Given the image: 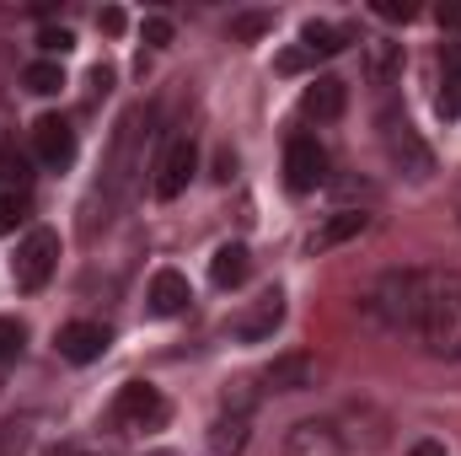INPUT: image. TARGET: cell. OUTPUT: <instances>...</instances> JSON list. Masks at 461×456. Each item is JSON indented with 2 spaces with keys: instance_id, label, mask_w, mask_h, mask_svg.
Returning <instances> with one entry per match:
<instances>
[{
  "instance_id": "obj_1",
  "label": "cell",
  "mask_w": 461,
  "mask_h": 456,
  "mask_svg": "<svg viewBox=\"0 0 461 456\" xmlns=\"http://www.w3.org/2000/svg\"><path fill=\"white\" fill-rule=\"evenodd\" d=\"M419 343L440 360H461V279L456 274H424V306H419Z\"/></svg>"
},
{
  "instance_id": "obj_2",
  "label": "cell",
  "mask_w": 461,
  "mask_h": 456,
  "mask_svg": "<svg viewBox=\"0 0 461 456\" xmlns=\"http://www.w3.org/2000/svg\"><path fill=\"white\" fill-rule=\"evenodd\" d=\"M419 306H424V274L419 269H392L365 296V312L381 328H392V333H413L419 328Z\"/></svg>"
},
{
  "instance_id": "obj_3",
  "label": "cell",
  "mask_w": 461,
  "mask_h": 456,
  "mask_svg": "<svg viewBox=\"0 0 461 456\" xmlns=\"http://www.w3.org/2000/svg\"><path fill=\"white\" fill-rule=\"evenodd\" d=\"M381 145H386V161H392L402 178L424 183V178L435 172V150L419 140V129H413L402 114H381Z\"/></svg>"
},
{
  "instance_id": "obj_4",
  "label": "cell",
  "mask_w": 461,
  "mask_h": 456,
  "mask_svg": "<svg viewBox=\"0 0 461 456\" xmlns=\"http://www.w3.org/2000/svg\"><path fill=\"white\" fill-rule=\"evenodd\" d=\"M54 269H59V231L38 226L22 236V247H16V258H11V279H16V290H43L49 279H54Z\"/></svg>"
},
{
  "instance_id": "obj_5",
  "label": "cell",
  "mask_w": 461,
  "mask_h": 456,
  "mask_svg": "<svg viewBox=\"0 0 461 456\" xmlns=\"http://www.w3.org/2000/svg\"><path fill=\"white\" fill-rule=\"evenodd\" d=\"M167 397L150 387V381H129L123 392L113 397V424L129 430V435H145V430H161L167 424Z\"/></svg>"
},
{
  "instance_id": "obj_6",
  "label": "cell",
  "mask_w": 461,
  "mask_h": 456,
  "mask_svg": "<svg viewBox=\"0 0 461 456\" xmlns=\"http://www.w3.org/2000/svg\"><path fill=\"white\" fill-rule=\"evenodd\" d=\"M194 172H199V145H194V134H172L167 150H161V161H156V178H150L156 199H161V205L177 199V194L194 183Z\"/></svg>"
},
{
  "instance_id": "obj_7",
  "label": "cell",
  "mask_w": 461,
  "mask_h": 456,
  "mask_svg": "<svg viewBox=\"0 0 461 456\" xmlns=\"http://www.w3.org/2000/svg\"><path fill=\"white\" fill-rule=\"evenodd\" d=\"M285 183H290V194H317L328 183V150L312 134H295L285 145Z\"/></svg>"
},
{
  "instance_id": "obj_8",
  "label": "cell",
  "mask_w": 461,
  "mask_h": 456,
  "mask_svg": "<svg viewBox=\"0 0 461 456\" xmlns=\"http://www.w3.org/2000/svg\"><path fill=\"white\" fill-rule=\"evenodd\" d=\"M32 150H38V161H43L49 172H65V167L76 161V129L59 114H43L32 123Z\"/></svg>"
},
{
  "instance_id": "obj_9",
  "label": "cell",
  "mask_w": 461,
  "mask_h": 456,
  "mask_svg": "<svg viewBox=\"0 0 461 456\" xmlns=\"http://www.w3.org/2000/svg\"><path fill=\"white\" fill-rule=\"evenodd\" d=\"M108 343H113V333H108L103 323H65L59 339H54V349H59L70 365H92V360L108 354Z\"/></svg>"
},
{
  "instance_id": "obj_10",
  "label": "cell",
  "mask_w": 461,
  "mask_h": 456,
  "mask_svg": "<svg viewBox=\"0 0 461 456\" xmlns=\"http://www.w3.org/2000/svg\"><path fill=\"white\" fill-rule=\"evenodd\" d=\"M285 456H344V435L328 419H301L285 435Z\"/></svg>"
},
{
  "instance_id": "obj_11",
  "label": "cell",
  "mask_w": 461,
  "mask_h": 456,
  "mask_svg": "<svg viewBox=\"0 0 461 456\" xmlns=\"http://www.w3.org/2000/svg\"><path fill=\"white\" fill-rule=\"evenodd\" d=\"M279 323H285V296H279V290H268V296H258V301H252V312H241V317L230 323V333H236L241 343H263Z\"/></svg>"
},
{
  "instance_id": "obj_12",
  "label": "cell",
  "mask_w": 461,
  "mask_h": 456,
  "mask_svg": "<svg viewBox=\"0 0 461 456\" xmlns=\"http://www.w3.org/2000/svg\"><path fill=\"white\" fill-rule=\"evenodd\" d=\"M263 387L268 392H306V387H317V360L301 354V349H290V354H279L263 370Z\"/></svg>"
},
{
  "instance_id": "obj_13",
  "label": "cell",
  "mask_w": 461,
  "mask_h": 456,
  "mask_svg": "<svg viewBox=\"0 0 461 456\" xmlns=\"http://www.w3.org/2000/svg\"><path fill=\"white\" fill-rule=\"evenodd\" d=\"M150 317H177V312H188V301H194V285H188V274H177V269H161L156 279H150Z\"/></svg>"
},
{
  "instance_id": "obj_14",
  "label": "cell",
  "mask_w": 461,
  "mask_h": 456,
  "mask_svg": "<svg viewBox=\"0 0 461 456\" xmlns=\"http://www.w3.org/2000/svg\"><path fill=\"white\" fill-rule=\"evenodd\" d=\"M344 108H348V87L339 81V76H317L312 87H306V97H301V114L306 118H344Z\"/></svg>"
},
{
  "instance_id": "obj_15",
  "label": "cell",
  "mask_w": 461,
  "mask_h": 456,
  "mask_svg": "<svg viewBox=\"0 0 461 456\" xmlns=\"http://www.w3.org/2000/svg\"><path fill=\"white\" fill-rule=\"evenodd\" d=\"M365 226H370V215H365V210H339V215H328L322 226L312 231V242H306V247H312V252H333V247L354 242Z\"/></svg>"
},
{
  "instance_id": "obj_16",
  "label": "cell",
  "mask_w": 461,
  "mask_h": 456,
  "mask_svg": "<svg viewBox=\"0 0 461 456\" xmlns=\"http://www.w3.org/2000/svg\"><path fill=\"white\" fill-rule=\"evenodd\" d=\"M397 76H402V43H392V38L365 43V81L370 87H392Z\"/></svg>"
},
{
  "instance_id": "obj_17",
  "label": "cell",
  "mask_w": 461,
  "mask_h": 456,
  "mask_svg": "<svg viewBox=\"0 0 461 456\" xmlns=\"http://www.w3.org/2000/svg\"><path fill=\"white\" fill-rule=\"evenodd\" d=\"M247 274H252V252H247L241 242L215 247V258H210V279H215V290H236Z\"/></svg>"
},
{
  "instance_id": "obj_18",
  "label": "cell",
  "mask_w": 461,
  "mask_h": 456,
  "mask_svg": "<svg viewBox=\"0 0 461 456\" xmlns=\"http://www.w3.org/2000/svg\"><path fill=\"white\" fill-rule=\"evenodd\" d=\"M440 65H446V81H440V118H461V43H446Z\"/></svg>"
},
{
  "instance_id": "obj_19",
  "label": "cell",
  "mask_w": 461,
  "mask_h": 456,
  "mask_svg": "<svg viewBox=\"0 0 461 456\" xmlns=\"http://www.w3.org/2000/svg\"><path fill=\"white\" fill-rule=\"evenodd\" d=\"M247 451V419L241 414H221L210 430V456H241Z\"/></svg>"
},
{
  "instance_id": "obj_20",
  "label": "cell",
  "mask_w": 461,
  "mask_h": 456,
  "mask_svg": "<svg viewBox=\"0 0 461 456\" xmlns=\"http://www.w3.org/2000/svg\"><path fill=\"white\" fill-rule=\"evenodd\" d=\"M344 32L339 27H328V22H306L301 27V49L312 54V59H333V54H344Z\"/></svg>"
},
{
  "instance_id": "obj_21",
  "label": "cell",
  "mask_w": 461,
  "mask_h": 456,
  "mask_svg": "<svg viewBox=\"0 0 461 456\" xmlns=\"http://www.w3.org/2000/svg\"><path fill=\"white\" fill-rule=\"evenodd\" d=\"M0 194H32V172L16 145H0Z\"/></svg>"
},
{
  "instance_id": "obj_22",
  "label": "cell",
  "mask_w": 461,
  "mask_h": 456,
  "mask_svg": "<svg viewBox=\"0 0 461 456\" xmlns=\"http://www.w3.org/2000/svg\"><path fill=\"white\" fill-rule=\"evenodd\" d=\"M22 87H27L32 97H54V92L65 87V70H59L54 59H32V65L22 70Z\"/></svg>"
},
{
  "instance_id": "obj_23",
  "label": "cell",
  "mask_w": 461,
  "mask_h": 456,
  "mask_svg": "<svg viewBox=\"0 0 461 456\" xmlns=\"http://www.w3.org/2000/svg\"><path fill=\"white\" fill-rule=\"evenodd\" d=\"M32 446V419H11L0 424V456H22Z\"/></svg>"
},
{
  "instance_id": "obj_24",
  "label": "cell",
  "mask_w": 461,
  "mask_h": 456,
  "mask_svg": "<svg viewBox=\"0 0 461 456\" xmlns=\"http://www.w3.org/2000/svg\"><path fill=\"white\" fill-rule=\"evenodd\" d=\"M27 210H32V194H0V236L22 226V221H27Z\"/></svg>"
},
{
  "instance_id": "obj_25",
  "label": "cell",
  "mask_w": 461,
  "mask_h": 456,
  "mask_svg": "<svg viewBox=\"0 0 461 456\" xmlns=\"http://www.w3.org/2000/svg\"><path fill=\"white\" fill-rule=\"evenodd\" d=\"M268 27H274L268 11H241V16H230V38H241V43H247V38H263Z\"/></svg>"
},
{
  "instance_id": "obj_26",
  "label": "cell",
  "mask_w": 461,
  "mask_h": 456,
  "mask_svg": "<svg viewBox=\"0 0 461 456\" xmlns=\"http://www.w3.org/2000/svg\"><path fill=\"white\" fill-rule=\"evenodd\" d=\"M22 343H27V328L16 317H0V365H11L22 354Z\"/></svg>"
},
{
  "instance_id": "obj_27",
  "label": "cell",
  "mask_w": 461,
  "mask_h": 456,
  "mask_svg": "<svg viewBox=\"0 0 461 456\" xmlns=\"http://www.w3.org/2000/svg\"><path fill=\"white\" fill-rule=\"evenodd\" d=\"M140 38H145L150 49H167V43H172V16H145V22H140Z\"/></svg>"
},
{
  "instance_id": "obj_28",
  "label": "cell",
  "mask_w": 461,
  "mask_h": 456,
  "mask_svg": "<svg viewBox=\"0 0 461 456\" xmlns=\"http://www.w3.org/2000/svg\"><path fill=\"white\" fill-rule=\"evenodd\" d=\"M38 49H43V54H70V49H76V32H70V27H43V32H38Z\"/></svg>"
},
{
  "instance_id": "obj_29",
  "label": "cell",
  "mask_w": 461,
  "mask_h": 456,
  "mask_svg": "<svg viewBox=\"0 0 461 456\" xmlns=\"http://www.w3.org/2000/svg\"><path fill=\"white\" fill-rule=\"evenodd\" d=\"M375 16H386V22H413L419 5H413V0H375Z\"/></svg>"
},
{
  "instance_id": "obj_30",
  "label": "cell",
  "mask_w": 461,
  "mask_h": 456,
  "mask_svg": "<svg viewBox=\"0 0 461 456\" xmlns=\"http://www.w3.org/2000/svg\"><path fill=\"white\" fill-rule=\"evenodd\" d=\"M306 65H312V54H306V49H290V54H279V70H285V76H295V70H306Z\"/></svg>"
},
{
  "instance_id": "obj_31",
  "label": "cell",
  "mask_w": 461,
  "mask_h": 456,
  "mask_svg": "<svg viewBox=\"0 0 461 456\" xmlns=\"http://www.w3.org/2000/svg\"><path fill=\"white\" fill-rule=\"evenodd\" d=\"M97 27H103L108 38H118V32H123V11H118V5H108V11H97Z\"/></svg>"
},
{
  "instance_id": "obj_32",
  "label": "cell",
  "mask_w": 461,
  "mask_h": 456,
  "mask_svg": "<svg viewBox=\"0 0 461 456\" xmlns=\"http://www.w3.org/2000/svg\"><path fill=\"white\" fill-rule=\"evenodd\" d=\"M440 27L446 32H461V5H440Z\"/></svg>"
},
{
  "instance_id": "obj_33",
  "label": "cell",
  "mask_w": 461,
  "mask_h": 456,
  "mask_svg": "<svg viewBox=\"0 0 461 456\" xmlns=\"http://www.w3.org/2000/svg\"><path fill=\"white\" fill-rule=\"evenodd\" d=\"M408 456H451V451H446L440 441H419V446H413V451H408Z\"/></svg>"
},
{
  "instance_id": "obj_34",
  "label": "cell",
  "mask_w": 461,
  "mask_h": 456,
  "mask_svg": "<svg viewBox=\"0 0 461 456\" xmlns=\"http://www.w3.org/2000/svg\"><path fill=\"white\" fill-rule=\"evenodd\" d=\"M230 167H236V156H230V150H221V161H215V178H221V183L230 178Z\"/></svg>"
}]
</instances>
